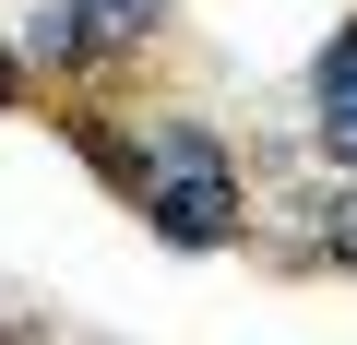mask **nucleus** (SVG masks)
Wrapping results in <instances>:
<instances>
[{
	"instance_id": "nucleus-3",
	"label": "nucleus",
	"mask_w": 357,
	"mask_h": 345,
	"mask_svg": "<svg viewBox=\"0 0 357 345\" xmlns=\"http://www.w3.org/2000/svg\"><path fill=\"white\" fill-rule=\"evenodd\" d=\"M310 143L357 179V24H333L321 60H310Z\"/></svg>"
},
{
	"instance_id": "nucleus-5",
	"label": "nucleus",
	"mask_w": 357,
	"mask_h": 345,
	"mask_svg": "<svg viewBox=\"0 0 357 345\" xmlns=\"http://www.w3.org/2000/svg\"><path fill=\"white\" fill-rule=\"evenodd\" d=\"M0 107H24V48H0Z\"/></svg>"
},
{
	"instance_id": "nucleus-2",
	"label": "nucleus",
	"mask_w": 357,
	"mask_h": 345,
	"mask_svg": "<svg viewBox=\"0 0 357 345\" xmlns=\"http://www.w3.org/2000/svg\"><path fill=\"white\" fill-rule=\"evenodd\" d=\"M143 227H155L167 250H238L250 191H238V167H203V179H155V191H143Z\"/></svg>"
},
{
	"instance_id": "nucleus-1",
	"label": "nucleus",
	"mask_w": 357,
	"mask_h": 345,
	"mask_svg": "<svg viewBox=\"0 0 357 345\" xmlns=\"http://www.w3.org/2000/svg\"><path fill=\"white\" fill-rule=\"evenodd\" d=\"M167 13H178V0H36L13 48H24V72H36V84H72V72L143 60V48L167 36Z\"/></svg>"
},
{
	"instance_id": "nucleus-4",
	"label": "nucleus",
	"mask_w": 357,
	"mask_h": 345,
	"mask_svg": "<svg viewBox=\"0 0 357 345\" xmlns=\"http://www.w3.org/2000/svg\"><path fill=\"white\" fill-rule=\"evenodd\" d=\"M298 250L357 274V179H333V191H310V203H298Z\"/></svg>"
}]
</instances>
